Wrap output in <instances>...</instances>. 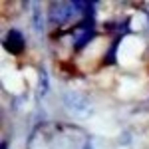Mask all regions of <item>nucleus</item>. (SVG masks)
Wrapping results in <instances>:
<instances>
[{
    "label": "nucleus",
    "instance_id": "f257e3e1",
    "mask_svg": "<svg viewBox=\"0 0 149 149\" xmlns=\"http://www.w3.org/2000/svg\"><path fill=\"white\" fill-rule=\"evenodd\" d=\"M84 10H88V6L81 2H60L50 8V18L56 24H68L81 16Z\"/></svg>",
    "mask_w": 149,
    "mask_h": 149
},
{
    "label": "nucleus",
    "instance_id": "f03ea898",
    "mask_svg": "<svg viewBox=\"0 0 149 149\" xmlns=\"http://www.w3.org/2000/svg\"><path fill=\"white\" fill-rule=\"evenodd\" d=\"M66 105H68L72 111H76L78 115H88V111H90V103H88V100L84 97V95H78V93H66Z\"/></svg>",
    "mask_w": 149,
    "mask_h": 149
},
{
    "label": "nucleus",
    "instance_id": "7ed1b4c3",
    "mask_svg": "<svg viewBox=\"0 0 149 149\" xmlns=\"http://www.w3.org/2000/svg\"><path fill=\"white\" fill-rule=\"evenodd\" d=\"M4 46H6V50L12 52V54L22 52V50H24V38H22V34H20L18 30H10L8 36H6V40H4Z\"/></svg>",
    "mask_w": 149,
    "mask_h": 149
},
{
    "label": "nucleus",
    "instance_id": "20e7f679",
    "mask_svg": "<svg viewBox=\"0 0 149 149\" xmlns=\"http://www.w3.org/2000/svg\"><path fill=\"white\" fill-rule=\"evenodd\" d=\"M90 38H92V30H88V28H81V30H78V32L74 34L76 48H81L86 42H90Z\"/></svg>",
    "mask_w": 149,
    "mask_h": 149
}]
</instances>
